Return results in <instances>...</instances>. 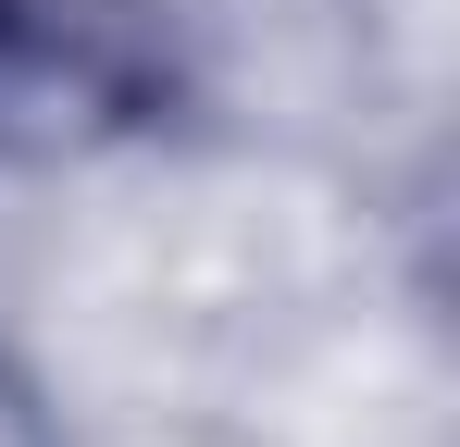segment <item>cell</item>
<instances>
[{"mask_svg":"<svg viewBox=\"0 0 460 447\" xmlns=\"http://www.w3.org/2000/svg\"><path fill=\"white\" fill-rule=\"evenodd\" d=\"M150 100V38L112 0H0V149L63 162Z\"/></svg>","mask_w":460,"mask_h":447,"instance_id":"6da1fadb","label":"cell"},{"mask_svg":"<svg viewBox=\"0 0 460 447\" xmlns=\"http://www.w3.org/2000/svg\"><path fill=\"white\" fill-rule=\"evenodd\" d=\"M0 447H50V423H38V398L0 372Z\"/></svg>","mask_w":460,"mask_h":447,"instance_id":"7a4b0ae2","label":"cell"}]
</instances>
